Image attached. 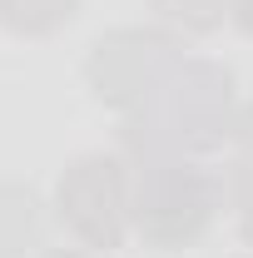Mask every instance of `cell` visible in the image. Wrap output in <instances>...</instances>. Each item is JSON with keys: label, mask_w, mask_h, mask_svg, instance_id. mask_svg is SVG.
<instances>
[{"label": "cell", "mask_w": 253, "mask_h": 258, "mask_svg": "<svg viewBox=\"0 0 253 258\" xmlns=\"http://www.w3.org/2000/svg\"><path fill=\"white\" fill-rule=\"evenodd\" d=\"M238 90L233 75L214 60H179L174 75L159 85V95L124 114V149L129 159H159V154H209L223 149L238 129Z\"/></svg>", "instance_id": "6da1fadb"}, {"label": "cell", "mask_w": 253, "mask_h": 258, "mask_svg": "<svg viewBox=\"0 0 253 258\" xmlns=\"http://www.w3.org/2000/svg\"><path fill=\"white\" fill-rule=\"evenodd\" d=\"M219 214V184L209 169H199L189 154H159V159H134L129 174V219L134 233L159 248L179 253L199 243Z\"/></svg>", "instance_id": "7a4b0ae2"}, {"label": "cell", "mask_w": 253, "mask_h": 258, "mask_svg": "<svg viewBox=\"0 0 253 258\" xmlns=\"http://www.w3.org/2000/svg\"><path fill=\"white\" fill-rule=\"evenodd\" d=\"M179 60H184V50L169 30L124 25V30H109L90 45L85 80H90L99 104H109L119 114H134L159 95V85L174 75Z\"/></svg>", "instance_id": "3957f363"}, {"label": "cell", "mask_w": 253, "mask_h": 258, "mask_svg": "<svg viewBox=\"0 0 253 258\" xmlns=\"http://www.w3.org/2000/svg\"><path fill=\"white\" fill-rule=\"evenodd\" d=\"M55 219L85 248H119L129 219V169L114 154H80L55 184Z\"/></svg>", "instance_id": "277c9868"}, {"label": "cell", "mask_w": 253, "mask_h": 258, "mask_svg": "<svg viewBox=\"0 0 253 258\" xmlns=\"http://www.w3.org/2000/svg\"><path fill=\"white\" fill-rule=\"evenodd\" d=\"M45 209L40 194L25 184H0V258H25L40 243Z\"/></svg>", "instance_id": "5b68a950"}, {"label": "cell", "mask_w": 253, "mask_h": 258, "mask_svg": "<svg viewBox=\"0 0 253 258\" xmlns=\"http://www.w3.org/2000/svg\"><path fill=\"white\" fill-rule=\"evenodd\" d=\"M80 0H0V25L15 35H50L75 15Z\"/></svg>", "instance_id": "8992f818"}, {"label": "cell", "mask_w": 253, "mask_h": 258, "mask_svg": "<svg viewBox=\"0 0 253 258\" xmlns=\"http://www.w3.org/2000/svg\"><path fill=\"white\" fill-rule=\"evenodd\" d=\"M149 5L164 25L189 35H209L223 25V15H233V0H149Z\"/></svg>", "instance_id": "52a82bcc"}, {"label": "cell", "mask_w": 253, "mask_h": 258, "mask_svg": "<svg viewBox=\"0 0 253 258\" xmlns=\"http://www.w3.org/2000/svg\"><path fill=\"white\" fill-rule=\"evenodd\" d=\"M228 199H233V209H238L243 238L253 243V154H238L233 174H228Z\"/></svg>", "instance_id": "ba28073f"}, {"label": "cell", "mask_w": 253, "mask_h": 258, "mask_svg": "<svg viewBox=\"0 0 253 258\" xmlns=\"http://www.w3.org/2000/svg\"><path fill=\"white\" fill-rule=\"evenodd\" d=\"M233 139L243 144V154H253V99L238 109V129H233Z\"/></svg>", "instance_id": "9c48e42d"}, {"label": "cell", "mask_w": 253, "mask_h": 258, "mask_svg": "<svg viewBox=\"0 0 253 258\" xmlns=\"http://www.w3.org/2000/svg\"><path fill=\"white\" fill-rule=\"evenodd\" d=\"M233 20L243 25V35H253V0H233Z\"/></svg>", "instance_id": "30bf717a"}, {"label": "cell", "mask_w": 253, "mask_h": 258, "mask_svg": "<svg viewBox=\"0 0 253 258\" xmlns=\"http://www.w3.org/2000/svg\"><path fill=\"white\" fill-rule=\"evenodd\" d=\"M40 258H95V253H80V248H50V253H40Z\"/></svg>", "instance_id": "8fae6325"}]
</instances>
